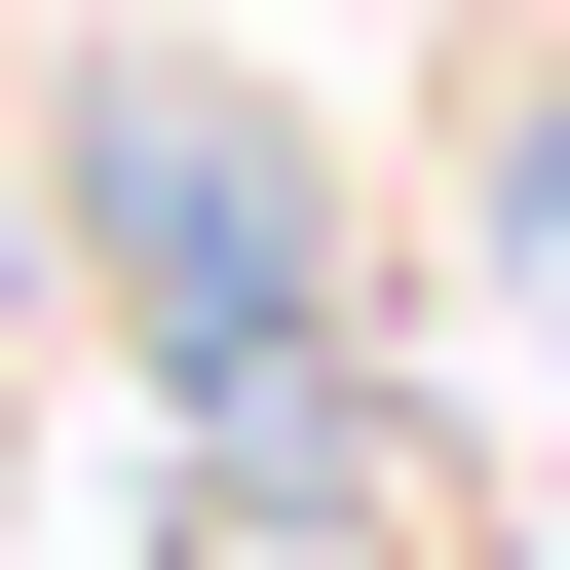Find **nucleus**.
Segmentation results:
<instances>
[{
	"label": "nucleus",
	"mask_w": 570,
	"mask_h": 570,
	"mask_svg": "<svg viewBox=\"0 0 570 570\" xmlns=\"http://www.w3.org/2000/svg\"><path fill=\"white\" fill-rule=\"evenodd\" d=\"M77 228H115V305L228 456H305L343 419V266H305V153H266L228 77H77Z\"/></svg>",
	"instance_id": "obj_1"
}]
</instances>
